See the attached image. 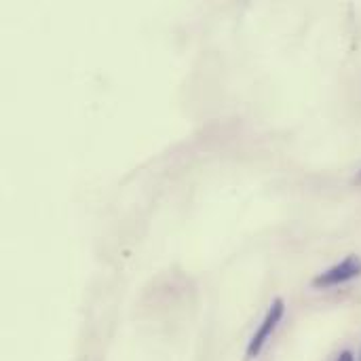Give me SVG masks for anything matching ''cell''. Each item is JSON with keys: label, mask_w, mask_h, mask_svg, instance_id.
I'll return each instance as SVG.
<instances>
[{"label": "cell", "mask_w": 361, "mask_h": 361, "mask_svg": "<svg viewBox=\"0 0 361 361\" xmlns=\"http://www.w3.org/2000/svg\"><path fill=\"white\" fill-rule=\"evenodd\" d=\"M336 361H353V353H351V351H343V353H341V357H338Z\"/></svg>", "instance_id": "3"}, {"label": "cell", "mask_w": 361, "mask_h": 361, "mask_svg": "<svg viewBox=\"0 0 361 361\" xmlns=\"http://www.w3.org/2000/svg\"><path fill=\"white\" fill-rule=\"evenodd\" d=\"M361 275V260L357 256H347L343 262L334 264L332 269L319 273L315 279H313V286L315 288H334V286H341V283H347L355 277Z\"/></svg>", "instance_id": "2"}, {"label": "cell", "mask_w": 361, "mask_h": 361, "mask_svg": "<svg viewBox=\"0 0 361 361\" xmlns=\"http://www.w3.org/2000/svg\"><path fill=\"white\" fill-rule=\"evenodd\" d=\"M357 182H361V171H360V173H357Z\"/></svg>", "instance_id": "4"}, {"label": "cell", "mask_w": 361, "mask_h": 361, "mask_svg": "<svg viewBox=\"0 0 361 361\" xmlns=\"http://www.w3.org/2000/svg\"><path fill=\"white\" fill-rule=\"evenodd\" d=\"M283 313H286V302H283V298H275L273 305H271V309L267 311V315H264V319H262L258 332L254 334V338H252L250 345H247V360H256V357L260 355V351L264 349L267 341L271 338V334H273L275 328L279 326Z\"/></svg>", "instance_id": "1"}]
</instances>
